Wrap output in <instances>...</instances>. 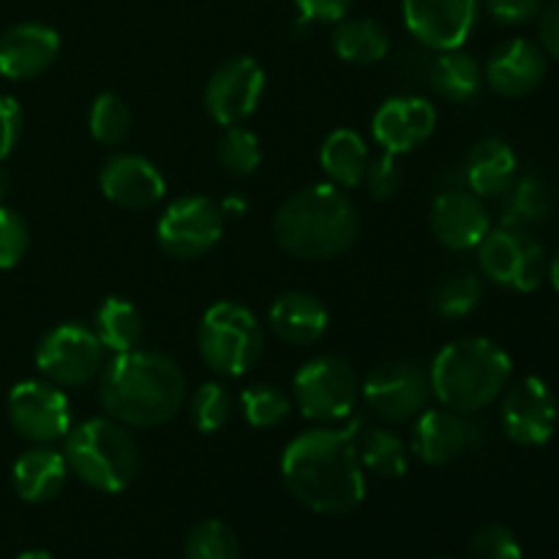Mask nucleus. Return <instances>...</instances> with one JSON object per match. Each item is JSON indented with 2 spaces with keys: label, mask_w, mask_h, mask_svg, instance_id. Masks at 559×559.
Segmentation results:
<instances>
[{
  "label": "nucleus",
  "mask_w": 559,
  "mask_h": 559,
  "mask_svg": "<svg viewBox=\"0 0 559 559\" xmlns=\"http://www.w3.org/2000/svg\"><path fill=\"white\" fill-rule=\"evenodd\" d=\"M437 129L435 104L420 96H393L382 102V107L371 120L374 142L385 153L402 156L424 145Z\"/></svg>",
  "instance_id": "nucleus-19"
},
{
  "label": "nucleus",
  "mask_w": 559,
  "mask_h": 559,
  "mask_svg": "<svg viewBox=\"0 0 559 559\" xmlns=\"http://www.w3.org/2000/svg\"><path fill=\"white\" fill-rule=\"evenodd\" d=\"M538 36H540V47H544V52L559 60V0L540 11Z\"/></svg>",
  "instance_id": "nucleus-43"
},
{
  "label": "nucleus",
  "mask_w": 559,
  "mask_h": 559,
  "mask_svg": "<svg viewBox=\"0 0 559 559\" xmlns=\"http://www.w3.org/2000/svg\"><path fill=\"white\" fill-rule=\"evenodd\" d=\"M347 429L349 435H353L360 467H364L366 473L388 480H396L407 473L409 451L407 445H404L402 437L382 429V426L366 424V420H353V426H347Z\"/></svg>",
  "instance_id": "nucleus-25"
},
{
  "label": "nucleus",
  "mask_w": 559,
  "mask_h": 559,
  "mask_svg": "<svg viewBox=\"0 0 559 559\" xmlns=\"http://www.w3.org/2000/svg\"><path fill=\"white\" fill-rule=\"evenodd\" d=\"M93 333L102 342L104 353H131L140 347L142 336H145V322L131 300L107 298L102 300L96 317H93Z\"/></svg>",
  "instance_id": "nucleus-29"
},
{
  "label": "nucleus",
  "mask_w": 559,
  "mask_h": 559,
  "mask_svg": "<svg viewBox=\"0 0 559 559\" xmlns=\"http://www.w3.org/2000/svg\"><path fill=\"white\" fill-rule=\"evenodd\" d=\"M358 211L347 191L333 183H314L295 191L273 216L276 243L298 260H333L358 240Z\"/></svg>",
  "instance_id": "nucleus-3"
},
{
  "label": "nucleus",
  "mask_w": 559,
  "mask_h": 559,
  "mask_svg": "<svg viewBox=\"0 0 559 559\" xmlns=\"http://www.w3.org/2000/svg\"><path fill=\"white\" fill-rule=\"evenodd\" d=\"M484 5L500 25H524L546 9L544 0H484Z\"/></svg>",
  "instance_id": "nucleus-40"
},
{
  "label": "nucleus",
  "mask_w": 559,
  "mask_h": 559,
  "mask_svg": "<svg viewBox=\"0 0 559 559\" xmlns=\"http://www.w3.org/2000/svg\"><path fill=\"white\" fill-rule=\"evenodd\" d=\"M478 265L489 282L519 293H533L549 276V260L527 229H489L478 246Z\"/></svg>",
  "instance_id": "nucleus-10"
},
{
  "label": "nucleus",
  "mask_w": 559,
  "mask_h": 559,
  "mask_svg": "<svg viewBox=\"0 0 559 559\" xmlns=\"http://www.w3.org/2000/svg\"><path fill=\"white\" fill-rule=\"evenodd\" d=\"M218 164L235 178H249L262 164V145L254 131L243 126H227L216 147Z\"/></svg>",
  "instance_id": "nucleus-34"
},
{
  "label": "nucleus",
  "mask_w": 559,
  "mask_h": 559,
  "mask_svg": "<svg viewBox=\"0 0 559 559\" xmlns=\"http://www.w3.org/2000/svg\"><path fill=\"white\" fill-rule=\"evenodd\" d=\"M549 278H551V284H555V289L559 293V249H557V254L551 257V262H549Z\"/></svg>",
  "instance_id": "nucleus-45"
},
{
  "label": "nucleus",
  "mask_w": 559,
  "mask_h": 559,
  "mask_svg": "<svg viewBox=\"0 0 559 559\" xmlns=\"http://www.w3.org/2000/svg\"><path fill=\"white\" fill-rule=\"evenodd\" d=\"M511 355L491 338L469 336L445 344L431 364V393L442 407L475 415L495 404L511 382Z\"/></svg>",
  "instance_id": "nucleus-4"
},
{
  "label": "nucleus",
  "mask_w": 559,
  "mask_h": 559,
  "mask_svg": "<svg viewBox=\"0 0 559 559\" xmlns=\"http://www.w3.org/2000/svg\"><path fill=\"white\" fill-rule=\"evenodd\" d=\"M197 349L216 374L243 377L265 353V328L251 309L222 300L202 314Z\"/></svg>",
  "instance_id": "nucleus-6"
},
{
  "label": "nucleus",
  "mask_w": 559,
  "mask_h": 559,
  "mask_svg": "<svg viewBox=\"0 0 559 559\" xmlns=\"http://www.w3.org/2000/svg\"><path fill=\"white\" fill-rule=\"evenodd\" d=\"M333 25H336L331 33L333 52L344 63L371 66L380 63L391 52V38H388L385 27L380 22L369 20V16H344Z\"/></svg>",
  "instance_id": "nucleus-26"
},
{
  "label": "nucleus",
  "mask_w": 559,
  "mask_h": 559,
  "mask_svg": "<svg viewBox=\"0 0 559 559\" xmlns=\"http://www.w3.org/2000/svg\"><path fill=\"white\" fill-rule=\"evenodd\" d=\"M484 284L475 273H453L431 289V309L442 320H459L478 309Z\"/></svg>",
  "instance_id": "nucleus-31"
},
{
  "label": "nucleus",
  "mask_w": 559,
  "mask_h": 559,
  "mask_svg": "<svg viewBox=\"0 0 559 559\" xmlns=\"http://www.w3.org/2000/svg\"><path fill=\"white\" fill-rule=\"evenodd\" d=\"M265 93V69L249 55L227 58L213 69L211 80L205 85L207 115L218 126H240L257 112Z\"/></svg>",
  "instance_id": "nucleus-13"
},
{
  "label": "nucleus",
  "mask_w": 559,
  "mask_h": 559,
  "mask_svg": "<svg viewBox=\"0 0 559 559\" xmlns=\"http://www.w3.org/2000/svg\"><path fill=\"white\" fill-rule=\"evenodd\" d=\"M486 82L506 98H522L533 93L546 76V52L530 38H511L489 55L484 69Z\"/></svg>",
  "instance_id": "nucleus-21"
},
{
  "label": "nucleus",
  "mask_w": 559,
  "mask_h": 559,
  "mask_svg": "<svg viewBox=\"0 0 559 559\" xmlns=\"http://www.w3.org/2000/svg\"><path fill=\"white\" fill-rule=\"evenodd\" d=\"M500 424L508 440L524 448H540L555 437L557 399L540 377H522L506 388Z\"/></svg>",
  "instance_id": "nucleus-14"
},
{
  "label": "nucleus",
  "mask_w": 559,
  "mask_h": 559,
  "mask_svg": "<svg viewBox=\"0 0 559 559\" xmlns=\"http://www.w3.org/2000/svg\"><path fill=\"white\" fill-rule=\"evenodd\" d=\"M480 0H402L404 27L426 49H462L478 22Z\"/></svg>",
  "instance_id": "nucleus-15"
},
{
  "label": "nucleus",
  "mask_w": 559,
  "mask_h": 559,
  "mask_svg": "<svg viewBox=\"0 0 559 559\" xmlns=\"http://www.w3.org/2000/svg\"><path fill=\"white\" fill-rule=\"evenodd\" d=\"M282 480L289 495L322 516H344L366 500V469L349 429H309L282 453Z\"/></svg>",
  "instance_id": "nucleus-1"
},
{
  "label": "nucleus",
  "mask_w": 559,
  "mask_h": 559,
  "mask_svg": "<svg viewBox=\"0 0 559 559\" xmlns=\"http://www.w3.org/2000/svg\"><path fill=\"white\" fill-rule=\"evenodd\" d=\"M102 194L126 211H151L167 194V180L158 167L136 153H118L107 158L98 173Z\"/></svg>",
  "instance_id": "nucleus-17"
},
{
  "label": "nucleus",
  "mask_w": 559,
  "mask_h": 559,
  "mask_svg": "<svg viewBox=\"0 0 559 559\" xmlns=\"http://www.w3.org/2000/svg\"><path fill=\"white\" fill-rule=\"evenodd\" d=\"M22 134V109L11 96L0 93V162L11 156Z\"/></svg>",
  "instance_id": "nucleus-42"
},
{
  "label": "nucleus",
  "mask_w": 559,
  "mask_h": 559,
  "mask_svg": "<svg viewBox=\"0 0 559 559\" xmlns=\"http://www.w3.org/2000/svg\"><path fill=\"white\" fill-rule=\"evenodd\" d=\"M462 173L467 189L478 197H502L519 178L516 153L500 136H484L469 147Z\"/></svg>",
  "instance_id": "nucleus-23"
},
{
  "label": "nucleus",
  "mask_w": 559,
  "mask_h": 559,
  "mask_svg": "<svg viewBox=\"0 0 559 559\" xmlns=\"http://www.w3.org/2000/svg\"><path fill=\"white\" fill-rule=\"evenodd\" d=\"M429 82L440 98L464 104L478 96L480 85H484V69L464 49H448L429 63Z\"/></svg>",
  "instance_id": "nucleus-28"
},
{
  "label": "nucleus",
  "mask_w": 559,
  "mask_h": 559,
  "mask_svg": "<svg viewBox=\"0 0 559 559\" xmlns=\"http://www.w3.org/2000/svg\"><path fill=\"white\" fill-rule=\"evenodd\" d=\"M98 399L107 415L129 429H153L186 404V377L173 358L147 349L112 355L98 374Z\"/></svg>",
  "instance_id": "nucleus-2"
},
{
  "label": "nucleus",
  "mask_w": 559,
  "mask_h": 559,
  "mask_svg": "<svg viewBox=\"0 0 559 559\" xmlns=\"http://www.w3.org/2000/svg\"><path fill=\"white\" fill-rule=\"evenodd\" d=\"M555 197L540 175H522L502 194V227L527 229L549 216Z\"/></svg>",
  "instance_id": "nucleus-30"
},
{
  "label": "nucleus",
  "mask_w": 559,
  "mask_h": 559,
  "mask_svg": "<svg viewBox=\"0 0 559 559\" xmlns=\"http://www.w3.org/2000/svg\"><path fill=\"white\" fill-rule=\"evenodd\" d=\"M69 464L63 451H55L52 445H36L22 453L11 467V484L20 500L31 506L55 500L63 491L69 480Z\"/></svg>",
  "instance_id": "nucleus-22"
},
{
  "label": "nucleus",
  "mask_w": 559,
  "mask_h": 559,
  "mask_svg": "<svg viewBox=\"0 0 559 559\" xmlns=\"http://www.w3.org/2000/svg\"><path fill=\"white\" fill-rule=\"evenodd\" d=\"M9 420L16 435L36 445H52L63 440L74 426L71 418V404L63 388L52 385L47 380H22L11 388Z\"/></svg>",
  "instance_id": "nucleus-12"
},
{
  "label": "nucleus",
  "mask_w": 559,
  "mask_h": 559,
  "mask_svg": "<svg viewBox=\"0 0 559 559\" xmlns=\"http://www.w3.org/2000/svg\"><path fill=\"white\" fill-rule=\"evenodd\" d=\"M267 325L293 347H309L328 331V309L309 293H284L267 311Z\"/></svg>",
  "instance_id": "nucleus-24"
},
{
  "label": "nucleus",
  "mask_w": 559,
  "mask_h": 559,
  "mask_svg": "<svg viewBox=\"0 0 559 559\" xmlns=\"http://www.w3.org/2000/svg\"><path fill=\"white\" fill-rule=\"evenodd\" d=\"M240 409L254 429H273L289 418L293 399L271 382H254L240 393Z\"/></svg>",
  "instance_id": "nucleus-33"
},
{
  "label": "nucleus",
  "mask_w": 559,
  "mask_h": 559,
  "mask_svg": "<svg viewBox=\"0 0 559 559\" xmlns=\"http://www.w3.org/2000/svg\"><path fill=\"white\" fill-rule=\"evenodd\" d=\"M183 559H240V540L229 524L205 519L186 535Z\"/></svg>",
  "instance_id": "nucleus-32"
},
{
  "label": "nucleus",
  "mask_w": 559,
  "mask_h": 559,
  "mask_svg": "<svg viewBox=\"0 0 559 559\" xmlns=\"http://www.w3.org/2000/svg\"><path fill=\"white\" fill-rule=\"evenodd\" d=\"M224 235V213L211 197H178L156 224L158 249L173 260H200Z\"/></svg>",
  "instance_id": "nucleus-11"
},
{
  "label": "nucleus",
  "mask_w": 559,
  "mask_h": 559,
  "mask_svg": "<svg viewBox=\"0 0 559 559\" xmlns=\"http://www.w3.org/2000/svg\"><path fill=\"white\" fill-rule=\"evenodd\" d=\"M360 396L377 418L388 424H409L431 402V380L424 366L413 360H385L360 382Z\"/></svg>",
  "instance_id": "nucleus-9"
},
{
  "label": "nucleus",
  "mask_w": 559,
  "mask_h": 559,
  "mask_svg": "<svg viewBox=\"0 0 559 559\" xmlns=\"http://www.w3.org/2000/svg\"><path fill=\"white\" fill-rule=\"evenodd\" d=\"M478 442V429L469 424L467 415L453 413L448 407H426L415 418L413 453L429 467H445L459 462L469 448Z\"/></svg>",
  "instance_id": "nucleus-18"
},
{
  "label": "nucleus",
  "mask_w": 559,
  "mask_h": 559,
  "mask_svg": "<svg viewBox=\"0 0 559 559\" xmlns=\"http://www.w3.org/2000/svg\"><path fill=\"white\" fill-rule=\"evenodd\" d=\"M5 186H9V178H5V173H3V169H0V197L5 194Z\"/></svg>",
  "instance_id": "nucleus-47"
},
{
  "label": "nucleus",
  "mask_w": 559,
  "mask_h": 559,
  "mask_svg": "<svg viewBox=\"0 0 559 559\" xmlns=\"http://www.w3.org/2000/svg\"><path fill=\"white\" fill-rule=\"evenodd\" d=\"M87 126H91L93 140L107 147H115L120 142H126V136H129L131 112L118 93H102L93 102L91 115H87Z\"/></svg>",
  "instance_id": "nucleus-36"
},
{
  "label": "nucleus",
  "mask_w": 559,
  "mask_h": 559,
  "mask_svg": "<svg viewBox=\"0 0 559 559\" xmlns=\"http://www.w3.org/2000/svg\"><path fill=\"white\" fill-rule=\"evenodd\" d=\"M16 559H55V557L49 555V551H44V549H31V551H22V555Z\"/></svg>",
  "instance_id": "nucleus-46"
},
{
  "label": "nucleus",
  "mask_w": 559,
  "mask_h": 559,
  "mask_svg": "<svg viewBox=\"0 0 559 559\" xmlns=\"http://www.w3.org/2000/svg\"><path fill=\"white\" fill-rule=\"evenodd\" d=\"M402 180L404 173L393 153H382V156L369 158V164H366L364 183L374 200H391V197L402 189Z\"/></svg>",
  "instance_id": "nucleus-39"
},
{
  "label": "nucleus",
  "mask_w": 559,
  "mask_h": 559,
  "mask_svg": "<svg viewBox=\"0 0 559 559\" xmlns=\"http://www.w3.org/2000/svg\"><path fill=\"white\" fill-rule=\"evenodd\" d=\"M36 366L47 382L58 388H85L104 369V347L93 328L63 322L44 333L36 347Z\"/></svg>",
  "instance_id": "nucleus-8"
},
{
  "label": "nucleus",
  "mask_w": 559,
  "mask_h": 559,
  "mask_svg": "<svg viewBox=\"0 0 559 559\" xmlns=\"http://www.w3.org/2000/svg\"><path fill=\"white\" fill-rule=\"evenodd\" d=\"M218 207H222L224 216H227V213H229V216H243V213H246V202L243 200H233V197H229V200H224Z\"/></svg>",
  "instance_id": "nucleus-44"
},
{
  "label": "nucleus",
  "mask_w": 559,
  "mask_h": 559,
  "mask_svg": "<svg viewBox=\"0 0 559 559\" xmlns=\"http://www.w3.org/2000/svg\"><path fill=\"white\" fill-rule=\"evenodd\" d=\"M191 424L202 435H216L233 418V393L222 382H205L191 393L189 402Z\"/></svg>",
  "instance_id": "nucleus-35"
},
{
  "label": "nucleus",
  "mask_w": 559,
  "mask_h": 559,
  "mask_svg": "<svg viewBox=\"0 0 559 559\" xmlns=\"http://www.w3.org/2000/svg\"><path fill=\"white\" fill-rule=\"evenodd\" d=\"M469 559H524L522 544L508 524H484L469 540Z\"/></svg>",
  "instance_id": "nucleus-37"
},
{
  "label": "nucleus",
  "mask_w": 559,
  "mask_h": 559,
  "mask_svg": "<svg viewBox=\"0 0 559 559\" xmlns=\"http://www.w3.org/2000/svg\"><path fill=\"white\" fill-rule=\"evenodd\" d=\"M60 55V36L41 22H20L0 36V74L5 80L41 76Z\"/></svg>",
  "instance_id": "nucleus-20"
},
{
  "label": "nucleus",
  "mask_w": 559,
  "mask_h": 559,
  "mask_svg": "<svg viewBox=\"0 0 559 559\" xmlns=\"http://www.w3.org/2000/svg\"><path fill=\"white\" fill-rule=\"evenodd\" d=\"M355 0H295L300 22L314 25V22H338L349 14Z\"/></svg>",
  "instance_id": "nucleus-41"
},
{
  "label": "nucleus",
  "mask_w": 559,
  "mask_h": 559,
  "mask_svg": "<svg viewBox=\"0 0 559 559\" xmlns=\"http://www.w3.org/2000/svg\"><path fill=\"white\" fill-rule=\"evenodd\" d=\"M320 164L328 175V183L338 189H355L364 183L369 145L355 129H336L322 142Z\"/></svg>",
  "instance_id": "nucleus-27"
},
{
  "label": "nucleus",
  "mask_w": 559,
  "mask_h": 559,
  "mask_svg": "<svg viewBox=\"0 0 559 559\" xmlns=\"http://www.w3.org/2000/svg\"><path fill=\"white\" fill-rule=\"evenodd\" d=\"M27 246H31V235H27L25 218L11 207L0 205V271L20 265Z\"/></svg>",
  "instance_id": "nucleus-38"
},
{
  "label": "nucleus",
  "mask_w": 559,
  "mask_h": 559,
  "mask_svg": "<svg viewBox=\"0 0 559 559\" xmlns=\"http://www.w3.org/2000/svg\"><path fill=\"white\" fill-rule=\"evenodd\" d=\"M293 399L300 415L320 426L347 420L360 399V377L338 355H320L300 366L293 380Z\"/></svg>",
  "instance_id": "nucleus-7"
},
{
  "label": "nucleus",
  "mask_w": 559,
  "mask_h": 559,
  "mask_svg": "<svg viewBox=\"0 0 559 559\" xmlns=\"http://www.w3.org/2000/svg\"><path fill=\"white\" fill-rule=\"evenodd\" d=\"M431 235L451 251H473L489 235L491 218L484 197L469 189H445L429 213Z\"/></svg>",
  "instance_id": "nucleus-16"
},
{
  "label": "nucleus",
  "mask_w": 559,
  "mask_h": 559,
  "mask_svg": "<svg viewBox=\"0 0 559 559\" xmlns=\"http://www.w3.org/2000/svg\"><path fill=\"white\" fill-rule=\"evenodd\" d=\"M69 473L93 491L118 495L134 484L140 473V448L129 426L107 418H87L71 426L63 437Z\"/></svg>",
  "instance_id": "nucleus-5"
}]
</instances>
